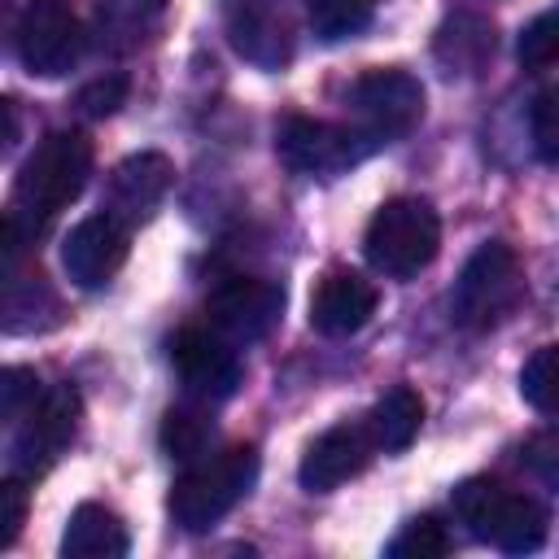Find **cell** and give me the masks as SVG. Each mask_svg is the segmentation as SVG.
I'll return each instance as SVG.
<instances>
[{"label":"cell","instance_id":"obj_14","mask_svg":"<svg viewBox=\"0 0 559 559\" xmlns=\"http://www.w3.org/2000/svg\"><path fill=\"white\" fill-rule=\"evenodd\" d=\"M127 245H131V227L109 210H100L70 227V236L61 240V266L79 288H105L122 271Z\"/></svg>","mask_w":559,"mask_h":559},{"label":"cell","instance_id":"obj_4","mask_svg":"<svg viewBox=\"0 0 559 559\" xmlns=\"http://www.w3.org/2000/svg\"><path fill=\"white\" fill-rule=\"evenodd\" d=\"M454 511L467 524V533L502 555H528L546 542L550 515L537 498L528 493H511L493 480H463L454 489Z\"/></svg>","mask_w":559,"mask_h":559},{"label":"cell","instance_id":"obj_9","mask_svg":"<svg viewBox=\"0 0 559 559\" xmlns=\"http://www.w3.org/2000/svg\"><path fill=\"white\" fill-rule=\"evenodd\" d=\"M17 57L31 74L57 79L83 57V22L70 0H26L17 17Z\"/></svg>","mask_w":559,"mask_h":559},{"label":"cell","instance_id":"obj_11","mask_svg":"<svg viewBox=\"0 0 559 559\" xmlns=\"http://www.w3.org/2000/svg\"><path fill=\"white\" fill-rule=\"evenodd\" d=\"M170 367L183 384V393L192 402H227L240 384V358L236 345L227 336H218L214 328H179L170 336Z\"/></svg>","mask_w":559,"mask_h":559},{"label":"cell","instance_id":"obj_13","mask_svg":"<svg viewBox=\"0 0 559 559\" xmlns=\"http://www.w3.org/2000/svg\"><path fill=\"white\" fill-rule=\"evenodd\" d=\"M376 450L380 445H376L367 419H358V424H349V419L345 424H332L328 432H319L306 445V454L297 463V480H301L306 493H332L345 480L362 476L367 463L376 459Z\"/></svg>","mask_w":559,"mask_h":559},{"label":"cell","instance_id":"obj_16","mask_svg":"<svg viewBox=\"0 0 559 559\" xmlns=\"http://www.w3.org/2000/svg\"><path fill=\"white\" fill-rule=\"evenodd\" d=\"M376 314V284L358 271H328L310 293V328L319 336H354Z\"/></svg>","mask_w":559,"mask_h":559},{"label":"cell","instance_id":"obj_25","mask_svg":"<svg viewBox=\"0 0 559 559\" xmlns=\"http://www.w3.org/2000/svg\"><path fill=\"white\" fill-rule=\"evenodd\" d=\"M515 57H520V66H528V70H542V66L559 61V9L533 17V22L520 31Z\"/></svg>","mask_w":559,"mask_h":559},{"label":"cell","instance_id":"obj_21","mask_svg":"<svg viewBox=\"0 0 559 559\" xmlns=\"http://www.w3.org/2000/svg\"><path fill=\"white\" fill-rule=\"evenodd\" d=\"M201 406L205 402H197V406H170L166 419H162V450L170 459H179V463H197L205 454L210 437H214V419H205Z\"/></svg>","mask_w":559,"mask_h":559},{"label":"cell","instance_id":"obj_7","mask_svg":"<svg viewBox=\"0 0 559 559\" xmlns=\"http://www.w3.org/2000/svg\"><path fill=\"white\" fill-rule=\"evenodd\" d=\"M275 153L297 175H323V179H332V175L358 166L362 157H371L376 148L349 122H323V118L293 114L275 131Z\"/></svg>","mask_w":559,"mask_h":559},{"label":"cell","instance_id":"obj_12","mask_svg":"<svg viewBox=\"0 0 559 559\" xmlns=\"http://www.w3.org/2000/svg\"><path fill=\"white\" fill-rule=\"evenodd\" d=\"M210 328L218 336H227L231 345H253L262 341L280 314H284V288L275 280H258V275H231L223 280L210 301H205Z\"/></svg>","mask_w":559,"mask_h":559},{"label":"cell","instance_id":"obj_15","mask_svg":"<svg viewBox=\"0 0 559 559\" xmlns=\"http://www.w3.org/2000/svg\"><path fill=\"white\" fill-rule=\"evenodd\" d=\"M175 166L166 153H131L127 162L114 166L109 188H105V210L114 218H122L127 227L153 218V210L162 205V197L170 192Z\"/></svg>","mask_w":559,"mask_h":559},{"label":"cell","instance_id":"obj_17","mask_svg":"<svg viewBox=\"0 0 559 559\" xmlns=\"http://www.w3.org/2000/svg\"><path fill=\"white\" fill-rule=\"evenodd\" d=\"M432 52H437V66L454 79H472V74H480L485 66H489V57H493V22L489 17H480V13H472V9H454L445 22H441V31H437V39H432Z\"/></svg>","mask_w":559,"mask_h":559},{"label":"cell","instance_id":"obj_3","mask_svg":"<svg viewBox=\"0 0 559 559\" xmlns=\"http://www.w3.org/2000/svg\"><path fill=\"white\" fill-rule=\"evenodd\" d=\"M441 249V218L424 197H389L362 236V253L371 271L389 280H411L424 266H432Z\"/></svg>","mask_w":559,"mask_h":559},{"label":"cell","instance_id":"obj_10","mask_svg":"<svg viewBox=\"0 0 559 559\" xmlns=\"http://www.w3.org/2000/svg\"><path fill=\"white\" fill-rule=\"evenodd\" d=\"M231 48L258 70H284L297 48V17L288 0H223Z\"/></svg>","mask_w":559,"mask_h":559},{"label":"cell","instance_id":"obj_6","mask_svg":"<svg viewBox=\"0 0 559 559\" xmlns=\"http://www.w3.org/2000/svg\"><path fill=\"white\" fill-rule=\"evenodd\" d=\"M345 109H349V127L371 148H384L406 131H415V122L424 118V83L411 70L376 66L349 83Z\"/></svg>","mask_w":559,"mask_h":559},{"label":"cell","instance_id":"obj_28","mask_svg":"<svg viewBox=\"0 0 559 559\" xmlns=\"http://www.w3.org/2000/svg\"><path fill=\"white\" fill-rule=\"evenodd\" d=\"M524 459H528L533 476L559 493V419H555V424H546L542 432H533V437H528Z\"/></svg>","mask_w":559,"mask_h":559},{"label":"cell","instance_id":"obj_19","mask_svg":"<svg viewBox=\"0 0 559 559\" xmlns=\"http://www.w3.org/2000/svg\"><path fill=\"white\" fill-rule=\"evenodd\" d=\"M166 0H96V39L109 52H131L157 35Z\"/></svg>","mask_w":559,"mask_h":559},{"label":"cell","instance_id":"obj_20","mask_svg":"<svg viewBox=\"0 0 559 559\" xmlns=\"http://www.w3.org/2000/svg\"><path fill=\"white\" fill-rule=\"evenodd\" d=\"M419 424H424V397L411 389V384H393L367 415V428L376 437V445L384 454H397L406 450L415 437H419Z\"/></svg>","mask_w":559,"mask_h":559},{"label":"cell","instance_id":"obj_2","mask_svg":"<svg viewBox=\"0 0 559 559\" xmlns=\"http://www.w3.org/2000/svg\"><path fill=\"white\" fill-rule=\"evenodd\" d=\"M258 480V450L253 445H227L214 459L188 463V472L170 485V520L188 533H205L218 524Z\"/></svg>","mask_w":559,"mask_h":559},{"label":"cell","instance_id":"obj_26","mask_svg":"<svg viewBox=\"0 0 559 559\" xmlns=\"http://www.w3.org/2000/svg\"><path fill=\"white\" fill-rule=\"evenodd\" d=\"M528 135L546 166H559V92H542L528 109Z\"/></svg>","mask_w":559,"mask_h":559},{"label":"cell","instance_id":"obj_24","mask_svg":"<svg viewBox=\"0 0 559 559\" xmlns=\"http://www.w3.org/2000/svg\"><path fill=\"white\" fill-rule=\"evenodd\" d=\"M445 550H450V537L432 515H419V520L402 524V533L384 546L389 559H441Z\"/></svg>","mask_w":559,"mask_h":559},{"label":"cell","instance_id":"obj_29","mask_svg":"<svg viewBox=\"0 0 559 559\" xmlns=\"http://www.w3.org/2000/svg\"><path fill=\"white\" fill-rule=\"evenodd\" d=\"M127 100V79L122 74H105V79H92L83 92H79V114L87 118H109L118 105Z\"/></svg>","mask_w":559,"mask_h":559},{"label":"cell","instance_id":"obj_8","mask_svg":"<svg viewBox=\"0 0 559 559\" xmlns=\"http://www.w3.org/2000/svg\"><path fill=\"white\" fill-rule=\"evenodd\" d=\"M79 393L74 384H57L44 389L35 397V406L13 424L9 437V467L13 476H39L79 432Z\"/></svg>","mask_w":559,"mask_h":559},{"label":"cell","instance_id":"obj_22","mask_svg":"<svg viewBox=\"0 0 559 559\" xmlns=\"http://www.w3.org/2000/svg\"><path fill=\"white\" fill-rule=\"evenodd\" d=\"M376 13V0H306V22L323 44L358 35Z\"/></svg>","mask_w":559,"mask_h":559},{"label":"cell","instance_id":"obj_18","mask_svg":"<svg viewBox=\"0 0 559 559\" xmlns=\"http://www.w3.org/2000/svg\"><path fill=\"white\" fill-rule=\"evenodd\" d=\"M127 550H131V537L118 511H109L105 502H79L70 511L61 533L66 559H122Z\"/></svg>","mask_w":559,"mask_h":559},{"label":"cell","instance_id":"obj_5","mask_svg":"<svg viewBox=\"0 0 559 559\" xmlns=\"http://www.w3.org/2000/svg\"><path fill=\"white\" fill-rule=\"evenodd\" d=\"M524 301V266L511 245L485 240L459 271L450 293V314L467 332H489L507 323Z\"/></svg>","mask_w":559,"mask_h":559},{"label":"cell","instance_id":"obj_23","mask_svg":"<svg viewBox=\"0 0 559 559\" xmlns=\"http://www.w3.org/2000/svg\"><path fill=\"white\" fill-rule=\"evenodd\" d=\"M520 397L542 415H559V345L533 349L520 367Z\"/></svg>","mask_w":559,"mask_h":559},{"label":"cell","instance_id":"obj_30","mask_svg":"<svg viewBox=\"0 0 559 559\" xmlns=\"http://www.w3.org/2000/svg\"><path fill=\"white\" fill-rule=\"evenodd\" d=\"M22 524H26V485H22V476H9L0 485V550H9L17 542Z\"/></svg>","mask_w":559,"mask_h":559},{"label":"cell","instance_id":"obj_27","mask_svg":"<svg viewBox=\"0 0 559 559\" xmlns=\"http://www.w3.org/2000/svg\"><path fill=\"white\" fill-rule=\"evenodd\" d=\"M39 393H44L39 376L31 367H4L0 371V415H4V424H17L35 406Z\"/></svg>","mask_w":559,"mask_h":559},{"label":"cell","instance_id":"obj_1","mask_svg":"<svg viewBox=\"0 0 559 559\" xmlns=\"http://www.w3.org/2000/svg\"><path fill=\"white\" fill-rule=\"evenodd\" d=\"M92 175V140L83 131H52L35 144L13 179V210L9 218L26 231H39L57 210L79 201Z\"/></svg>","mask_w":559,"mask_h":559}]
</instances>
